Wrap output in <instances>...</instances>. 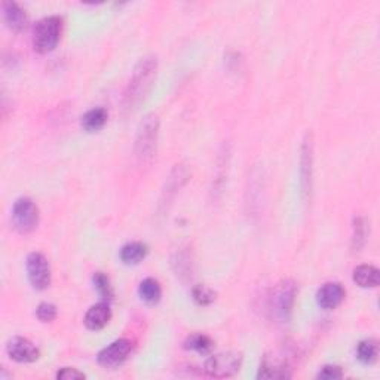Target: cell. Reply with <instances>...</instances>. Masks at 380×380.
I'll list each match as a JSON object with an SVG mask.
<instances>
[{"label":"cell","mask_w":380,"mask_h":380,"mask_svg":"<svg viewBox=\"0 0 380 380\" xmlns=\"http://www.w3.org/2000/svg\"><path fill=\"white\" fill-rule=\"evenodd\" d=\"M156 69H157V61L156 57H146L141 58L139 64L135 66L131 80L128 83V88L125 91V98L123 105L126 110H134L137 109L144 98L146 95L149 94L155 78H156Z\"/></svg>","instance_id":"1"},{"label":"cell","mask_w":380,"mask_h":380,"mask_svg":"<svg viewBox=\"0 0 380 380\" xmlns=\"http://www.w3.org/2000/svg\"><path fill=\"white\" fill-rule=\"evenodd\" d=\"M295 294H297V287L290 279L281 281L272 290L269 297V311L278 322H288L293 312Z\"/></svg>","instance_id":"2"},{"label":"cell","mask_w":380,"mask_h":380,"mask_svg":"<svg viewBox=\"0 0 380 380\" xmlns=\"http://www.w3.org/2000/svg\"><path fill=\"white\" fill-rule=\"evenodd\" d=\"M62 19L60 17H46L40 19L33 31V46L39 54H49L61 39Z\"/></svg>","instance_id":"3"},{"label":"cell","mask_w":380,"mask_h":380,"mask_svg":"<svg viewBox=\"0 0 380 380\" xmlns=\"http://www.w3.org/2000/svg\"><path fill=\"white\" fill-rule=\"evenodd\" d=\"M157 130H159V122L155 114H147L139 126L135 140V152L140 161L146 162L153 157L156 152L157 141Z\"/></svg>","instance_id":"4"},{"label":"cell","mask_w":380,"mask_h":380,"mask_svg":"<svg viewBox=\"0 0 380 380\" xmlns=\"http://www.w3.org/2000/svg\"><path fill=\"white\" fill-rule=\"evenodd\" d=\"M12 225L19 234H31L39 225V208L30 198H18L12 207Z\"/></svg>","instance_id":"5"},{"label":"cell","mask_w":380,"mask_h":380,"mask_svg":"<svg viewBox=\"0 0 380 380\" xmlns=\"http://www.w3.org/2000/svg\"><path fill=\"white\" fill-rule=\"evenodd\" d=\"M242 363V356L238 352H223L209 356L204 368L205 373L211 377L225 379L230 377L239 372Z\"/></svg>","instance_id":"6"},{"label":"cell","mask_w":380,"mask_h":380,"mask_svg":"<svg viewBox=\"0 0 380 380\" xmlns=\"http://www.w3.org/2000/svg\"><path fill=\"white\" fill-rule=\"evenodd\" d=\"M27 277L35 290H46L51 285V266L48 259L40 252H30L26 260Z\"/></svg>","instance_id":"7"},{"label":"cell","mask_w":380,"mask_h":380,"mask_svg":"<svg viewBox=\"0 0 380 380\" xmlns=\"http://www.w3.org/2000/svg\"><path fill=\"white\" fill-rule=\"evenodd\" d=\"M132 347L134 345L131 340L118 339L100 351L97 361L104 368H118L128 360L132 352Z\"/></svg>","instance_id":"8"},{"label":"cell","mask_w":380,"mask_h":380,"mask_svg":"<svg viewBox=\"0 0 380 380\" xmlns=\"http://www.w3.org/2000/svg\"><path fill=\"white\" fill-rule=\"evenodd\" d=\"M6 354L10 360L19 364L35 363L40 358V351L37 346L30 342L26 337H14L6 345Z\"/></svg>","instance_id":"9"},{"label":"cell","mask_w":380,"mask_h":380,"mask_svg":"<svg viewBox=\"0 0 380 380\" xmlns=\"http://www.w3.org/2000/svg\"><path fill=\"white\" fill-rule=\"evenodd\" d=\"M291 368L287 363V360L282 355H266L263 358V361L259 368V379L266 380H277V379H290Z\"/></svg>","instance_id":"10"},{"label":"cell","mask_w":380,"mask_h":380,"mask_svg":"<svg viewBox=\"0 0 380 380\" xmlns=\"http://www.w3.org/2000/svg\"><path fill=\"white\" fill-rule=\"evenodd\" d=\"M346 297V291L343 285L339 282H327L316 293V303L320 308L325 311H333L343 303Z\"/></svg>","instance_id":"11"},{"label":"cell","mask_w":380,"mask_h":380,"mask_svg":"<svg viewBox=\"0 0 380 380\" xmlns=\"http://www.w3.org/2000/svg\"><path fill=\"white\" fill-rule=\"evenodd\" d=\"M112 320V311L109 302H100L97 304H92L85 313V318H83V324L88 330L98 331L103 330L105 325H107Z\"/></svg>","instance_id":"12"},{"label":"cell","mask_w":380,"mask_h":380,"mask_svg":"<svg viewBox=\"0 0 380 380\" xmlns=\"http://www.w3.org/2000/svg\"><path fill=\"white\" fill-rule=\"evenodd\" d=\"M3 19L8 26V28L14 33H21V31L26 30L27 27V14L26 10L21 8L15 2H3Z\"/></svg>","instance_id":"13"},{"label":"cell","mask_w":380,"mask_h":380,"mask_svg":"<svg viewBox=\"0 0 380 380\" xmlns=\"http://www.w3.org/2000/svg\"><path fill=\"white\" fill-rule=\"evenodd\" d=\"M354 282L361 288H376L380 281L379 269L372 265H361L354 269Z\"/></svg>","instance_id":"14"},{"label":"cell","mask_w":380,"mask_h":380,"mask_svg":"<svg viewBox=\"0 0 380 380\" xmlns=\"http://www.w3.org/2000/svg\"><path fill=\"white\" fill-rule=\"evenodd\" d=\"M147 252H149V250H147L146 244L139 241H132L121 248L119 257L123 265H139L140 261L146 259Z\"/></svg>","instance_id":"15"},{"label":"cell","mask_w":380,"mask_h":380,"mask_svg":"<svg viewBox=\"0 0 380 380\" xmlns=\"http://www.w3.org/2000/svg\"><path fill=\"white\" fill-rule=\"evenodd\" d=\"M107 118H109L107 110L103 107H95V109L88 110L85 114L82 116L80 125L87 132H97L103 128L105 123H107Z\"/></svg>","instance_id":"16"},{"label":"cell","mask_w":380,"mask_h":380,"mask_svg":"<svg viewBox=\"0 0 380 380\" xmlns=\"http://www.w3.org/2000/svg\"><path fill=\"white\" fill-rule=\"evenodd\" d=\"M140 299L147 304L159 303L162 297V287L155 278H146L139 285Z\"/></svg>","instance_id":"17"},{"label":"cell","mask_w":380,"mask_h":380,"mask_svg":"<svg viewBox=\"0 0 380 380\" xmlns=\"http://www.w3.org/2000/svg\"><path fill=\"white\" fill-rule=\"evenodd\" d=\"M213 346H214L213 340H211L208 336L200 334V333L189 336L184 342V347L187 351H195L200 355L209 354L211 349H213Z\"/></svg>","instance_id":"18"},{"label":"cell","mask_w":380,"mask_h":380,"mask_svg":"<svg viewBox=\"0 0 380 380\" xmlns=\"http://www.w3.org/2000/svg\"><path fill=\"white\" fill-rule=\"evenodd\" d=\"M379 347L373 339H365L356 346V358L363 364H373L377 360Z\"/></svg>","instance_id":"19"},{"label":"cell","mask_w":380,"mask_h":380,"mask_svg":"<svg viewBox=\"0 0 380 380\" xmlns=\"http://www.w3.org/2000/svg\"><path fill=\"white\" fill-rule=\"evenodd\" d=\"M92 282L95 290H97V293L101 295L104 302H110L113 299V287L107 275H104L103 272L94 273Z\"/></svg>","instance_id":"20"},{"label":"cell","mask_w":380,"mask_h":380,"mask_svg":"<svg viewBox=\"0 0 380 380\" xmlns=\"http://www.w3.org/2000/svg\"><path fill=\"white\" fill-rule=\"evenodd\" d=\"M192 297L199 306H208L216 300V293L207 285H196L192 290Z\"/></svg>","instance_id":"21"},{"label":"cell","mask_w":380,"mask_h":380,"mask_svg":"<svg viewBox=\"0 0 380 380\" xmlns=\"http://www.w3.org/2000/svg\"><path fill=\"white\" fill-rule=\"evenodd\" d=\"M36 315H37V318L42 322H52V321H54L57 318V308H55V304L48 303V302L40 303L37 306V309H36Z\"/></svg>","instance_id":"22"},{"label":"cell","mask_w":380,"mask_h":380,"mask_svg":"<svg viewBox=\"0 0 380 380\" xmlns=\"http://www.w3.org/2000/svg\"><path fill=\"white\" fill-rule=\"evenodd\" d=\"M365 238H367V229H365L364 218H355V223H354V248L356 251L364 245Z\"/></svg>","instance_id":"23"},{"label":"cell","mask_w":380,"mask_h":380,"mask_svg":"<svg viewBox=\"0 0 380 380\" xmlns=\"http://www.w3.org/2000/svg\"><path fill=\"white\" fill-rule=\"evenodd\" d=\"M343 377V372L339 365H324L320 373L316 374V379L321 380H336V379H342Z\"/></svg>","instance_id":"24"},{"label":"cell","mask_w":380,"mask_h":380,"mask_svg":"<svg viewBox=\"0 0 380 380\" xmlns=\"http://www.w3.org/2000/svg\"><path fill=\"white\" fill-rule=\"evenodd\" d=\"M57 379H61V380H78V379H85V374L78 372L76 368L64 367V368H61V370L57 373Z\"/></svg>","instance_id":"25"}]
</instances>
